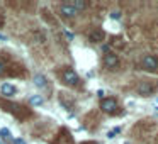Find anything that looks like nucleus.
Returning <instances> with one entry per match:
<instances>
[{
	"label": "nucleus",
	"instance_id": "obj_1",
	"mask_svg": "<svg viewBox=\"0 0 158 144\" xmlns=\"http://www.w3.org/2000/svg\"><path fill=\"white\" fill-rule=\"evenodd\" d=\"M0 107L4 110H7V112H10L14 117H17L19 120H24L27 119V117H31V110L26 109L24 105H21V103H14V102H9V100H4L0 98Z\"/></svg>",
	"mask_w": 158,
	"mask_h": 144
},
{
	"label": "nucleus",
	"instance_id": "obj_2",
	"mask_svg": "<svg viewBox=\"0 0 158 144\" xmlns=\"http://www.w3.org/2000/svg\"><path fill=\"white\" fill-rule=\"evenodd\" d=\"M141 68L150 71V73H158V56L146 54L141 59Z\"/></svg>",
	"mask_w": 158,
	"mask_h": 144
},
{
	"label": "nucleus",
	"instance_id": "obj_3",
	"mask_svg": "<svg viewBox=\"0 0 158 144\" xmlns=\"http://www.w3.org/2000/svg\"><path fill=\"white\" fill-rule=\"evenodd\" d=\"M100 109L104 110L106 114H109V115H116L117 112H119V103H117L116 98H104L102 102H100Z\"/></svg>",
	"mask_w": 158,
	"mask_h": 144
},
{
	"label": "nucleus",
	"instance_id": "obj_4",
	"mask_svg": "<svg viewBox=\"0 0 158 144\" xmlns=\"http://www.w3.org/2000/svg\"><path fill=\"white\" fill-rule=\"evenodd\" d=\"M156 90V85H155L153 82H148V80H141L139 83H138V86H136V92H138V95H141V97H148V95H151V93Z\"/></svg>",
	"mask_w": 158,
	"mask_h": 144
},
{
	"label": "nucleus",
	"instance_id": "obj_5",
	"mask_svg": "<svg viewBox=\"0 0 158 144\" xmlns=\"http://www.w3.org/2000/svg\"><path fill=\"white\" fill-rule=\"evenodd\" d=\"M61 78H63V82H65L66 85H70V86H77V85H78V82H80L78 75H77L72 68H65V70H63Z\"/></svg>",
	"mask_w": 158,
	"mask_h": 144
},
{
	"label": "nucleus",
	"instance_id": "obj_6",
	"mask_svg": "<svg viewBox=\"0 0 158 144\" xmlns=\"http://www.w3.org/2000/svg\"><path fill=\"white\" fill-rule=\"evenodd\" d=\"M53 144H75V142H73V136L70 134V130L65 129V127H61L58 136L53 141Z\"/></svg>",
	"mask_w": 158,
	"mask_h": 144
},
{
	"label": "nucleus",
	"instance_id": "obj_7",
	"mask_svg": "<svg viewBox=\"0 0 158 144\" xmlns=\"http://www.w3.org/2000/svg\"><path fill=\"white\" fill-rule=\"evenodd\" d=\"M104 65H106V68H109V70H117L119 68V58H117L116 53L107 51L106 54H104Z\"/></svg>",
	"mask_w": 158,
	"mask_h": 144
},
{
	"label": "nucleus",
	"instance_id": "obj_8",
	"mask_svg": "<svg viewBox=\"0 0 158 144\" xmlns=\"http://www.w3.org/2000/svg\"><path fill=\"white\" fill-rule=\"evenodd\" d=\"M104 39H106V32H104L102 29H92V31L89 32V41L94 42V44L102 42Z\"/></svg>",
	"mask_w": 158,
	"mask_h": 144
},
{
	"label": "nucleus",
	"instance_id": "obj_9",
	"mask_svg": "<svg viewBox=\"0 0 158 144\" xmlns=\"http://www.w3.org/2000/svg\"><path fill=\"white\" fill-rule=\"evenodd\" d=\"M0 93H2L4 97H12V95H15V93H17V88H15L12 83L5 82V83H2V85H0Z\"/></svg>",
	"mask_w": 158,
	"mask_h": 144
},
{
	"label": "nucleus",
	"instance_id": "obj_10",
	"mask_svg": "<svg viewBox=\"0 0 158 144\" xmlns=\"http://www.w3.org/2000/svg\"><path fill=\"white\" fill-rule=\"evenodd\" d=\"M60 12H61L63 17H68V19L75 17V15L78 14V12L72 7V4H61V5H60Z\"/></svg>",
	"mask_w": 158,
	"mask_h": 144
},
{
	"label": "nucleus",
	"instance_id": "obj_11",
	"mask_svg": "<svg viewBox=\"0 0 158 144\" xmlns=\"http://www.w3.org/2000/svg\"><path fill=\"white\" fill-rule=\"evenodd\" d=\"M34 85L44 88V86H46V76L44 75H39V73H38V75L34 76Z\"/></svg>",
	"mask_w": 158,
	"mask_h": 144
},
{
	"label": "nucleus",
	"instance_id": "obj_12",
	"mask_svg": "<svg viewBox=\"0 0 158 144\" xmlns=\"http://www.w3.org/2000/svg\"><path fill=\"white\" fill-rule=\"evenodd\" d=\"M72 7L78 12V10H83V9L87 7V4L83 2V0H75V2H72Z\"/></svg>",
	"mask_w": 158,
	"mask_h": 144
},
{
	"label": "nucleus",
	"instance_id": "obj_13",
	"mask_svg": "<svg viewBox=\"0 0 158 144\" xmlns=\"http://www.w3.org/2000/svg\"><path fill=\"white\" fill-rule=\"evenodd\" d=\"M29 102H31L32 105H43V102H44V100H43L41 95H32L31 98H29Z\"/></svg>",
	"mask_w": 158,
	"mask_h": 144
},
{
	"label": "nucleus",
	"instance_id": "obj_14",
	"mask_svg": "<svg viewBox=\"0 0 158 144\" xmlns=\"http://www.w3.org/2000/svg\"><path fill=\"white\" fill-rule=\"evenodd\" d=\"M0 136L4 137V139H10V130L9 129H5V127H2V129H0Z\"/></svg>",
	"mask_w": 158,
	"mask_h": 144
},
{
	"label": "nucleus",
	"instance_id": "obj_15",
	"mask_svg": "<svg viewBox=\"0 0 158 144\" xmlns=\"http://www.w3.org/2000/svg\"><path fill=\"white\" fill-rule=\"evenodd\" d=\"M119 132H121V129H119V127H114L112 130H109V132H107V137H109V139H112V137H116Z\"/></svg>",
	"mask_w": 158,
	"mask_h": 144
},
{
	"label": "nucleus",
	"instance_id": "obj_16",
	"mask_svg": "<svg viewBox=\"0 0 158 144\" xmlns=\"http://www.w3.org/2000/svg\"><path fill=\"white\" fill-rule=\"evenodd\" d=\"M65 34H66V38H68V39H73V32H70L68 29H65Z\"/></svg>",
	"mask_w": 158,
	"mask_h": 144
},
{
	"label": "nucleus",
	"instance_id": "obj_17",
	"mask_svg": "<svg viewBox=\"0 0 158 144\" xmlns=\"http://www.w3.org/2000/svg\"><path fill=\"white\" fill-rule=\"evenodd\" d=\"M4 22H5V17H4V14H2V12H0V27H2V26H4Z\"/></svg>",
	"mask_w": 158,
	"mask_h": 144
},
{
	"label": "nucleus",
	"instance_id": "obj_18",
	"mask_svg": "<svg viewBox=\"0 0 158 144\" xmlns=\"http://www.w3.org/2000/svg\"><path fill=\"white\" fill-rule=\"evenodd\" d=\"M110 17H112V19H119L121 15H119V12H112V14H110Z\"/></svg>",
	"mask_w": 158,
	"mask_h": 144
},
{
	"label": "nucleus",
	"instance_id": "obj_19",
	"mask_svg": "<svg viewBox=\"0 0 158 144\" xmlns=\"http://www.w3.org/2000/svg\"><path fill=\"white\" fill-rule=\"evenodd\" d=\"M12 144H26V142L22 139H14V142H12Z\"/></svg>",
	"mask_w": 158,
	"mask_h": 144
},
{
	"label": "nucleus",
	"instance_id": "obj_20",
	"mask_svg": "<svg viewBox=\"0 0 158 144\" xmlns=\"http://www.w3.org/2000/svg\"><path fill=\"white\" fill-rule=\"evenodd\" d=\"M4 68H5V66H4V63L0 61V75H2V73H4Z\"/></svg>",
	"mask_w": 158,
	"mask_h": 144
},
{
	"label": "nucleus",
	"instance_id": "obj_21",
	"mask_svg": "<svg viewBox=\"0 0 158 144\" xmlns=\"http://www.w3.org/2000/svg\"><path fill=\"white\" fill-rule=\"evenodd\" d=\"M82 144H97V142H95V141H83Z\"/></svg>",
	"mask_w": 158,
	"mask_h": 144
},
{
	"label": "nucleus",
	"instance_id": "obj_22",
	"mask_svg": "<svg viewBox=\"0 0 158 144\" xmlns=\"http://www.w3.org/2000/svg\"><path fill=\"white\" fill-rule=\"evenodd\" d=\"M0 41H7V38H5L4 34H0Z\"/></svg>",
	"mask_w": 158,
	"mask_h": 144
},
{
	"label": "nucleus",
	"instance_id": "obj_23",
	"mask_svg": "<svg viewBox=\"0 0 158 144\" xmlns=\"http://www.w3.org/2000/svg\"><path fill=\"white\" fill-rule=\"evenodd\" d=\"M124 144H131V142H129V141H126V142H124Z\"/></svg>",
	"mask_w": 158,
	"mask_h": 144
},
{
	"label": "nucleus",
	"instance_id": "obj_24",
	"mask_svg": "<svg viewBox=\"0 0 158 144\" xmlns=\"http://www.w3.org/2000/svg\"><path fill=\"white\" fill-rule=\"evenodd\" d=\"M156 112H158V107H156Z\"/></svg>",
	"mask_w": 158,
	"mask_h": 144
}]
</instances>
